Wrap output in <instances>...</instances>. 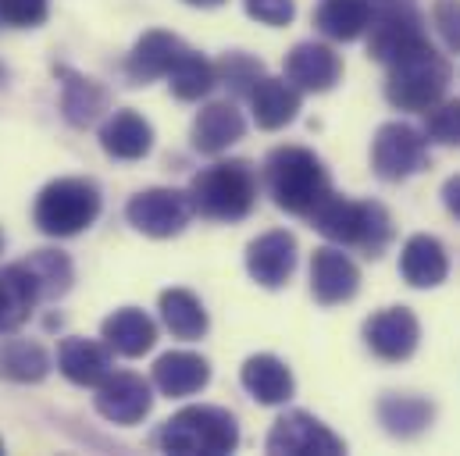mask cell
Instances as JSON below:
<instances>
[{
  "label": "cell",
  "mask_w": 460,
  "mask_h": 456,
  "mask_svg": "<svg viewBox=\"0 0 460 456\" xmlns=\"http://www.w3.org/2000/svg\"><path fill=\"white\" fill-rule=\"evenodd\" d=\"M243 11L261 25L282 29L296 18V0H243Z\"/></svg>",
  "instance_id": "cell-36"
},
{
  "label": "cell",
  "mask_w": 460,
  "mask_h": 456,
  "mask_svg": "<svg viewBox=\"0 0 460 456\" xmlns=\"http://www.w3.org/2000/svg\"><path fill=\"white\" fill-rule=\"evenodd\" d=\"M157 311H161L164 329L182 342L204 339L208 329H211V318H208L204 303L190 289H164L161 300H157Z\"/></svg>",
  "instance_id": "cell-28"
},
{
  "label": "cell",
  "mask_w": 460,
  "mask_h": 456,
  "mask_svg": "<svg viewBox=\"0 0 460 456\" xmlns=\"http://www.w3.org/2000/svg\"><path fill=\"white\" fill-rule=\"evenodd\" d=\"M360 289V267L343 253V246H318L311 253V296L322 307L349 303Z\"/></svg>",
  "instance_id": "cell-14"
},
{
  "label": "cell",
  "mask_w": 460,
  "mask_h": 456,
  "mask_svg": "<svg viewBox=\"0 0 460 456\" xmlns=\"http://www.w3.org/2000/svg\"><path fill=\"white\" fill-rule=\"evenodd\" d=\"M186 50H190V47H186L175 32L150 29V32H143V36L136 39V47L128 50V57H125V79H128L132 86H146V83H154V79H164Z\"/></svg>",
  "instance_id": "cell-16"
},
{
  "label": "cell",
  "mask_w": 460,
  "mask_h": 456,
  "mask_svg": "<svg viewBox=\"0 0 460 456\" xmlns=\"http://www.w3.org/2000/svg\"><path fill=\"white\" fill-rule=\"evenodd\" d=\"M101 339H104V346H108L111 353L125 356V360H136V356H143V353L154 349V342H157V325H154L150 314H143L139 307H121L111 318H104Z\"/></svg>",
  "instance_id": "cell-27"
},
{
  "label": "cell",
  "mask_w": 460,
  "mask_h": 456,
  "mask_svg": "<svg viewBox=\"0 0 460 456\" xmlns=\"http://www.w3.org/2000/svg\"><path fill=\"white\" fill-rule=\"evenodd\" d=\"M264 450L275 456H340L346 453V443L314 414L286 410L271 425V432L264 439Z\"/></svg>",
  "instance_id": "cell-9"
},
{
  "label": "cell",
  "mask_w": 460,
  "mask_h": 456,
  "mask_svg": "<svg viewBox=\"0 0 460 456\" xmlns=\"http://www.w3.org/2000/svg\"><path fill=\"white\" fill-rule=\"evenodd\" d=\"M443 207L460 222V175H450L443 182Z\"/></svg>",
  "instance_id": "cell-38"
},
{
  "label": "cell",
  "mask_w": 460,
  "mask_h": 456,
  "mask_svg": "<svg viewBox=\"0 0 460 456\" xmlns=\"http://www.w3.org/2000/svg\"><path fill=\"white\" fill-rule=\"evenodd\" d=\"M429 136L418 132L407 121H385L378 125L371 139V171L382 182H403L429 168Z\"/></svg>",
  "instance_id": "cell-8"
},
{
  "label": "cell",
  "mask_w": 460,
  "mask_h": 456,
  "mask_svg": "<svg viewBox=\"0 0 460 456\" xmlns=\"http://www.w3.org/2000/svg\"><path fill=\"white\" fill-rule=\"evenodd\" d=\"M22 264L32 271V278L40 285V300H61L72 289V282H75L72 257L61 253V250H36Z\"/></svg>",
  "instance_id": "cell-32"
},
{
  "label": "cell",
  "mask_w": 460,
  "mask_h": 456,
  "mask_svg": "<svg viewBox=\"0 0 460 456\" xmlns=\"http://www.w3.org/2000/svg\"><path fill=\"white\" fill-rule=\"evenodd\" d=\"M421 342V321L411 307H382L364 321V346L385 360V364H403L418 353Z\"/></svg>",
  "instance_id": "cell-11"
},
{
  "label": "cell",
  "mask_w": 460,
  "mask_h": 456,
  "mask_svg": "<svg viewBox=\"0 0 460 456\" xmlns=\"http://www.w3.org/2000/svg\"><path fill=\"white\" fill-rule=\"evenodd\" d=\"M264 186L279 211L293 218H311V211L332 193V175L314 150L275 146L264 157Z\"/></svg>",
  "instance_id": "cell-1"
},
{
  "label": "cell",
  "mask_w": 460,
  "mask_h": 456,
  "mask_svg": "<svg viewBox=\"0 0 460 456\" xmlns=\"http://www.w3.org/2000/svg\"><path fill=\"white\" fill-rule=\"evenodd\" d=\"M50 14V0H0V22L14 29H36Z\"/></svg>",
  "instance_id": "cell-35"
},
{
  "label": "cell",
  "mask_w": 460,
  "mask_h": 456,
  "mask_svg": "<svg viewBox=\"0 0 460 456\" xmlns=\"http://www.w3.org/2000/svg\"><path fill=\"white\" fill-rule=\"evenodd\" d=\"M425 136L439 146H460V101H439L425 111Z\"/></svg>",
  "instance_id": "cell-34"
},
{
  "label": "cell",
  "mask_w": 460,
  "mask_h": 456,
  "mask_svg": "<svg viewBox=\"0 0 460 456\" xmlns=\"http://www.w3.org/2000/svg\"><path fill=\"white\" fill-rule=\"evenodd\" d=\"M50 374V356L40 342L4 339L0 342V378L14 385H36Z\"/></svg>",
  "instance_id": "cell-30"
},
{
  "label": "cell",
  "mask_w": 460,
  "mask_h": 456,
  "mask_svg": "<svg viewBox=\"0 0 460 456\" xmlns=\"http://www.w3.org/2000/svg\"><path fill=\"white\" fill-rule=\"evenodd\" d=\"M215 68H218V86H226L235 101H246V97L253 93V86L264 79V65H261V57L243 54V50L226 54Z\"/></svg>",
  "instance_id": "cell-33"
},
{
  "label": "cell",
  "mask_w": 460,
  "mask_h": 456,
  "mask_svg": "<svg viewBox=\"0 0 460 456\" xmlns=\"http://www.w3.org/2000/svg\"><path fill=\"white\" fill-rule=\"evenodd\" d=\"M0 250H4V232H0Z\"/></svg>",
  "instance_id": "cell-40"
},
{
  "label": "cell",
  "mask_w": 460,
  "mask_h": 456,
  "mask_svg": "<svg viewBox=\"0 0 460 456\" xmlns=\"http://www.w3.org/2000/svg\"><path fill=\"white\" fill-rule=\"evenodd\" d=\"M378 414V425L385 428V435L393 439H418L432 428L436 421V403L425 399V396H414V392H385L375 407Z\"/></svg>",
  "instance_id": "cell-22"
},
{
  "label": "cell",
  "mask_w": 460,
  "mask_h": 456,
  "mask_svg": "<svg viewBox=\"0 0 460 456\" xmlns=\"http://www.w3.org/2000/svg\"><path fill=\"white\" fill-rule=\"evenodd\" d=\"M93 407L111 425H139L154 407V389L132 371H111L93 396Z\"/></svg>",
  "instance_id": "cell-12"
},
{
  "label": "cell",
  "mask_w": 460,
  "mask_h": 456,
  "mask_svg": "<svg viewBox=\"0 0 460 456\" xmlns=\"http://www.w3.org/2000/svg\"><path fill=\"white\" fill-rule=\"evenodd\" d=\"M246 136V118L243 111L232 104V101H215V104H204L200 114L193 118V150L208 153V157H218L226 153L229 146H235L239 139Z\"/></svg>",
  "instance_id": "cell-18"
},
{
  "label": "cell",
  "mask_w": 460,
  "mask_h": 456,
  "mask_svg": "<svg viewBox=\"0 0 460 456\" xmlns=\"http://www.w3.org/2000/svg\"><path fill=\"white\" fill-rule=\"evenodd\" d=\"M157 450L179 456H226L239 446V425L226 407H182L154 435Z\"/></svg>",
  "instance_id": "cell-4"
},
{
  "label": "cell",
  "mask_w": 460,
  "mask_h": 456,
  "mask_svg": "<svg viewBox=\"0 0 460 456\" xmlns=\"http://www.w3.org/2000/svg\"><path fill=\"white\" fill-rule=\"evenodd\" d=\"M314 25L322 36L336 43H353L371 25V4L367 0H322L314 11Z\"/></svg>",
  "instance_id": "cell-29"
},
{
  "label": "cell",
  "mask_w": 460,
  "mask_h": 456,
  "mask_svg": "<svg viewBox=\"0 0 460 456\" xmlns=\"http://www.w3.org/2000/svg\"><path fill=\"white\" fill-rule=\"evenodd\" d=\"M125 218L128 225L150 239H172L179 235L182 228L190 225L193 218V207H190V197L179 193V189H143L136 193L128 204H125Z\"/></svg>",
  "instance_id": "cell-10"
},
{
  "label": "cell",
  "mask_w": 460,
  "mask_h": 456,
  "mask_svg": "<svg viewBox=\"0 0 460 456\" xmlns=\"http://www.w3.org/2000/svg\"><path fill=\"white\" fill-rule=\"evenodd\" d=\"M58 371L79 389H97L115 371L111 349L104 342L86 339V336H68L58 346Z\"/></svg>",
  "instance_id": "cell-21"
},
{
  "label": "cell",
  "mask_w": 460,
  "mask_h": 456,
  "mask_svg": "<svg viewBox=\"0 0 460 456\" xmlns=\"http://www.w3.org/2000/svg\"><path fill=\"white\" fill-rule=\"evenodd\" d=\"M54 75L61 79V114L72 128H86L108 111V90L97 79L68 65H54Z\"/></svg>",
  "instance_id": "cell-23"
},
{
  "label": "cell",
  "mask_w": 460,
  "mask_h": 456,
  "mask_svg": "<svg viewBox=\"0 0 460 456\" xmlns=\"http://www.w3.org/2000/svg\"><path fill=\"white\" fill-rule=\"evenodd\" d=\"M296 235L286 228H271L246 246V275L261 289H282L296 271Z\"/></svg>",
  "instance_id": "cell-13"
},
{
  "label": "cell",
  "mask_w": 460,
  "mask_h": 456,
  "mask_svg": "<svg viewBox=\"0 0 460 456\" xmlns=\"http://www.w3.org/2000/svg\"><path fill=\"white\" fill-rule=\"evenodd\" d=\"M450 79H454L450 61L432 43H425V47L411 50L407 57L385 65V101L396 111L425 114L447 97Z\"/></svg>",
  "instance_id": "cell-5"
},
{
  "label": "cell",
  "mask_w": 460,
  "mask_h": 456,
  "mask_svg": "<svg viewBox=\"0 0 460 456\" xmlns=\"http://www.w3.org/2000/svg\"><path fill=\"white\" fill-rule=\"evenodd\" d=\"M186 4H193V7H218V4H226V0H186Z\"/></svg>",
  "instance_id": "cell-39"
},
{
  "label": "cell",
  "mask_w": 460,
  "mask_h": 456,
  "mask_svg": "<svg viewBox=\"0 0 460 456\" xmlns=\"http://www.w3.org/2000/svg\"><path fill=\"white\" fill-rule=\"evenodd\" d=\"M286 79L300 93H329L343 79V61L329 43L304 39L286 54Z\"/></svg>",
  "instance_id": "cell-15"
},
{
  "label": "cell",
  "mask_w": 460,
  "mask_h": 456,
  "mask_svg": "<svg viewBox=\"0 0 460 456\" xmlns=\"http://www.w3.org/2000/svg\"><path fill=\"white\" fill-rule=\"evenodd\" d=\"M0 453H4V439H0Z\"/></svg>",
  "instance_id": "cell-41"
},
{
  "label": "cell",
  "mask_w": 460,
  "mask_h": 456,
  "mask_svg": "<svg viewBox=\"0 0 460 456\" xmlns=\"http://www.w3.org/2000/svg\"><path fill=\"white\" fill-rule=\"evenodd\" d=\"M186 197L208 222H243L257 207V171L246 161H215L193 175Z\"/></svg>",
  "instance_id": "cell-3"
},
{
  "label": "cell",
  "mask_w": 460,
  "mask_h": 456,
  "mask_svg": "<svg viewBox=\"0 0 460 456\" xmlns=\"http://www.w3.org/2000/svg\"><path fill=\"white\" fill-rule=\"evenodd\" d=\"M432 25L450 54H460V0H436L432 4Z\"/></svg>",
  "instance_id": "cell-37"
},
{
  "label": "cell",
  "mask_w": 460,
  "mask_h": 456,
  "mask_svg": "<svg viewBox=\"0 0 460 456\" xmlns=\"http://www.w3.org/2000/svg\"><path fill=\"white\" fill-rule=\"evenodd\" d=\"M246 101H250V111H253L257 128L275 132V128H286L289 121H296L300 104H304V93H300L289 79L264 75V79L253 86V93H250Z\"/></svg>",
  "instance_id": "cell-26"
},
{
  "label": "cell",
  "mask_w": 460,
  "mask_h": 456,
  "mask_svg": "<svg viewBox=\"0 0 460 456\" xmlns=\"http://www.w3.org/2000/svg\"><path fill=\"white\" fill-rule=\"evenodd\" d=\"M239 381L243 389L261 403V407H282L293 399L296 381L293 371L286 367V360H279L275 353H253L243 360L239 367Z\"/></svg>",
  "instance_id": "cell-17"
},
{
  "label": "cell",
  "mask_w": 460,
  "mask_h": 456,
  "mask_svg": "<svg viewBox=\"0 0 460 456\" xmlns=\"http://www.w3.org/2000/svg\"><path fill=\"white\" fill-rule=\"evenodd\" d=\"M208 381H211V364L200 353L172 349V353L157 356V364H154V389L168 399L197 396L200 389H208Z\"/></svg>",
  "instance_id": "cell-20"
},
{
  "label": "cell",
  "mask_w": 460,
  "mask_h": 456,
  "mask_svg": "<svg viewBox=\"0 0 460 456\" xmlns=\"http://www.w3.org/2000/svg\"><path fill=\"white\" fill-rule=\"evenodd\" d=\"M329 242L353 246L367 257H382L396 235L393 215L378 200H349L340 193H329L307 218Z\"/></svg>",
  "instance_id": "cell-2"
},
{
  "label": "cell",
  "mask_w": 460,
  "mask_h": 456,
  "mask_svg": "<svg viewBox=\"0 0 460 456\" xmlns=\"http://www.w3.org/2000/svg\"><path fill=\"white\" fill-rule=\"evenodd\" d=\"M36 303H43V300H40V285H36L32 271L22 260L0 267V332L4 336L18 332L32 318Z\"/></svg>",
  "instance_id": "cell-25"
},
{
  "label": "cell",
  "mask_w": 460,
  "mask_h": 456,
  "mask_svg": "<svg viewBox=\"0 0 460 456\" xmlns=\"http://www.w3.org/2000/svg\"><path fill=\"white\" fill-rule=\"evenodd\" d=\"M101 189L90 179H54L32 204V222L50 239H72L101 218Z\"/></svg>",
  "instance_id": "cell-6"
},
{
  "label": "cell",
  "mask_w": 460,
  "mask_h": 456,
  "mask_svg": "<svg viewBox=\"0 0 460 456\" xmlns=\"http://www.w3.org/2000/svg\"><path fill=\"white\" fill-rule=\"evenodd\" d=\"M101 146L115 161H143L154 150V125L132 108L111 111L101 125Z\"/></svg>",
  "instance_id": "cell-24"
},
{
  "label": "cell",
  "mask_w": 460,
  "mask_h": 456,
  "mask_svg": "<svg viewBox=\"0 0 460 456\" xmlns=\"http://www.w3.org/2000/svg\"><path fill=\"white\" fill-rule=\"evenodd\" d=\"M164 79H168V90L175 93V101L193 104V101L211 97V90L218 86V68H215V65H211L204 54L186 50V54L175 61V68H172Z\"/></svg>",
  "instance_id": "cell-31"
},
{
  "label": "cell",
  "mask_w": 460,
  "mask_h": 456,
  "mask_svg": "<svg viewBox=\"0 0 460 456\" xmlns=\"http://www.w3.org/2000/svg\"><path fill=\"white\" fill-rule=\"evenodd\" d=\"M367 4H371V25L364 36L371 61L393 65L411 50L432 43L418 0H367Z\"/></svg>",
  "instance_id": "cell-7"
},
{
  "label": "cell",
  "mask_w": 460,
  "mask_h": 456,
  "mask_svg": "<svg viewBox=\"0 0 460 456\" xmlns=\"http://www.w3.org/2000/svg\"><path fill=\"white\" fill-rule=\"evenodd\" d=\"M400 275L411 289H436L450 278V257L447 246L436 235H411L400 250Z\"/></svg>",
  "instance_id": "cell-19"
}]
</instances>
